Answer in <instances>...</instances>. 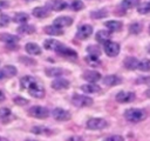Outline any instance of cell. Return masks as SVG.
I'll list each match as a JSON object with an SVG mask.
<instances>
[{
  "mask_svg": "<svg viewBox=\"0 0 150 141\" xmlns=\"http://www.w3.org/2000/svg\"><path fill=\"white\" fill-rule=\"evenodd\" d=\"M20 87H21V89H26L29 93V95L33 96V98L41 99V98L45 96V88H43V86L34 76L26 75V76L21 78Z\"/></svg>",
  "mask_w": 150,
  "mask_h": 141,
  "instance_id": "cell-1",
  "label": "cell"
},
{
  "mask_svg": "<svg viewBox=\"0 0 150 141\" xmlns=\"http://www.w3.org/2000/svg\"><path fill=\"white\" fill-rule=\"evenodd\" d=\"M148 116V113L142 109V108H128L124 112V118L127 121L132 122V123H137L143 121L145 118Z\"/></svg>",
  "mask_w": 150,
  "mask_h": 141,
  "instance_id": "cell-2",
  "label": "cell"
},
{
  "mask_svg": "<svg viewBox=\"0 0 150 141\" xmlns=\"http://www.w3.org/2000/svg\"><path fill=\"white\" fill-rule=\"evenodd\" d=\"M71 102L73 105H75L76 107H89L93 105V99L89 98V96H86V95H81V94H74L71 96Z\"/></svg>",
  "mask_w": 150,
  "mask_h": 141,
  "instance_id": "cell-3",
  "label": "cell"
},
{
  "mask_svg": "<svg viewBox=\"0 0 150 141\" xmlns=\"http://www.w3.org/2000/svg\"><path fill=\"white\" fill-rule=\"evenodd\" d=\"M108 126L107 120L102 119V118H91L87 121V128L91 129V130H100V129H104Z\"/></svg>",
  "mask_w": 150,
  "mask_h": 141,
  "instance_id": "cell-4",
  "label": "cell"
},
{
  "mask_svg": "<svg viewBox=\"0 0 150 141\" xmlns=\"http://www.w3.org/2000/svg\"><path fill=\"white\" fill-rule=\"evenodd\" d=\"M103 48H104V53L110 58L117 56L118 53H120V49H121V47L117 42H114V41H110V40H108L107 42L103 43Z\"/></svg>",
  "mask_w": 150,
  "mask_h": 141,
  "instance_id": "cell-5",
  "label": "cell"
},
{
  "mask_svg": "<svg viewBox=\"0 0 150 141\" xmlns=\"http://www.w3.org/2000/svg\"><path fill=\"white\" fill-rule=\"evenodd\" d=\"M28 114L33 118L45 119V118H48L49 110H48V108H46L43 106H33L28 109Z\"/></svg>",
  "mask_w": 150,
  "mask_h": 141,
  "instance_id": "cell-6",
  "label": "cell"
},
{
  "mask_svg": "<svg viewBox=\"0 0 150 141\" xmlns=\"http://www.w3.org/2000/svg\"><path fill=\"white\" fill-rule=\"evenodd\" d=\"M136 98V94L134 92H125V90H121L116 94L115 99L117 102L120 103H129V102H132Z\"/></svg>",
  "mask_w": 150,
  "mask_h": 141,
  "instance_id": "cell-7",
  "label": "cell"
},
{
  "mask_svg": "<svg viewBox=\"0 0 150 141\" xmlns=\"http://www.w3.org/2000/svg\"><path fill=\"white\" fill-rule=\"evenodd\" d=\"M52 115L57 121H68L70 119V113L66 109H62L60 107H56L52 110Z\"/></svg>",
  "mask_w": 150,
  "mask_h": 141,
  "instance_id": "cell-8",
  "label": "cell"
},
{
  "mask_svg": "<svg viewBox=\"0 0 150 141\" xmlns=\"http://www.w3.org/2000/svg\"><path fill=\"white\" fill-rule=\"evenodd\" d=\"M46 6H47L48 9L59 12V11L66 9L68 5H67V2H66L64 0H49V1H47Z\"/></svg>",
  "mask_w": 150,
  "mask_h": 141,
  "instance_id": "cell-9",
  "label": "cell"
},
{
  "mask_svg": "<svg viewBox=\"0 0 150 141\" xmlns=\"http://www.w3.org/2000/svg\"><path fill=\"white\" fill-rule=\"evenodd\" d=\"M91 33H93V27L90 25H88V24H84V25H81L77 28L76 35H77L79 39L84 40V39H88L91 35Z\"/></svg>",
  "mask_w": 150,
  "mask_h": 141,
  "instance_id": "cell-10",
  "label": "cell"
},
{
  "mask_svg": "<svg viewBox=\"0 0 150 141\" xmlns=\"http://www.w3.org/2000/svg\"><path fill=\"white\" fill-rule=\"evenodd\" d=\"M43 46H45V48L46 49H49V51H55L56 53L64 46L62 42H60V41H57V40H54V39H48V40H46L45 41V43H43Z\"/></svg>",
  "mask_w": 150,
  "mask_h": 141,
  "instance_id": "cell-11",
  "label": "cell"
},
{
  "mask_svg": "<svg viewBox=\"0 0 150 141\" xmlns=\"http://www.w3.org/2000/svg\"><path fill=\"white\" fill-rule=\"evenodd\" d=\"M82 78L86 80V81H89L91 83H95L96 81L101 80V74L96 70H86L83 74H82Z\"/></svg>",
  "mask_w": 150,
  "mask_h": 141,
  "instance_id": "cell-12",
  "label": "cell"
},
{
  "mask_svg": "<svg viewBox=\"0 0 150 141\" xmlns=\"http://www.w3.org/2000/svg\"><path fill=\"white\" fill-rule=\"evenodd\" d=\"M102 82L105 85V86H109V87H112V86H117L120 83H122V79L117 75H107L103 78Z\"/></svg>",
  "mask_w": 150,
  "mask_h": 141,
  "instance_id": "cell-13",
  "label": "cell"
},
{
  "mask_svg": "<svg viewBox=\"0 0 150 141\" xmlns=\"http://www.w3.org/2000/svg\"><path fill=\"white\" fill-rule=\"evenodd\" d=\"M69 81L66 80V79H55L53 82H52V88L56 89V90H62V89H66L69 87Z\"/></svg>",
  "mask_w": 150,
  "mask_h": 141,
  "instance_id": "cell-14",
  "label": "cell"
},
{
  "mask_svg": "<svg viewBox=\"0 0 150 141\" xmlns=\"http://www.w3.org/2000/svg\"><path fill=\"white\" fill-rule=\"evenodd\" d=\"M73 24V19L69 18V16H59L54 20V25L62 28V27H67V26H70Z\"/></svg>",
  "mask_w": 150,
  "mask_h": 141,
  "instance_id": "cell-15",
  "label": "cell"
},
{
  "mask_svg": "<svg viewBox=\"0 0 150 141\" xmlns=\"http://www.w3.org/2000/svg\"><path fill=\"white\" fill-rule=\"evenodd\" d=\"M57 53H59L61 56H64V58H67V59H76V58H77V53H76L74 49H70V48H68V47H66V46H63Z\"/></svg>",
  "mask_w": 150,
  "mask_h": 141,
  "instance_id": "cell-16",
  "label": "cell"
},
{
  "mask_svg": "<svg viewBox=\"0 0 150 141\" xmlns=\"http://www.w3.org/2000/svg\"><path fill=\"white\" fill-rule=\"evenodd\" d=\"M0 40L4 41L5 43H8V45H15L18 41H19V38L16 35H13V34H8V33H2L0 35Z\"/></svg>",
  "mask_w": 150,
  "mask_h": 141,
  "instance_id": "cell-17",
  "label": "cell"
},
{
  "mask_svg": "<svg viewBox=\"0 0 150 141\" xmlns=\"http://www.w3.org/2000/svg\"><path fill=\"white\" fill-rule=\"evenodd\" d=\"M25 49L30 55H40L41 54V48L36 43H34V42H28L25 46Z\"/></svg>",
  "mask_w": 150,
  "mask_h": 141,
  "instance_id": "cell-18",
  "label": "cell"
},
{
  "mask_svg": "<svg viewBox=\"0 0 150 141\" xmlns=\"http://www.w3.org/2000/svg\"><path fill=\"white\" fill-rule=\"evenodd\" d=\"M81 89L84 92V93H88V94H93V93H98L101 90V87L97 86L96 83H87V85H82L81 86Z\"/></svg>",
  "mask_w": 150,
  "mask_h": 141,
  "instance_id": "cell-19",
  "label": "cell"
},
{
  "mask_svg": "<svg viewBox=\"0 0 150 141\" xmlns=\"http://www.w3.org/2000/svg\"><path fill=\"white\" fill-rule=\"evenodd\" d=\"M111 36V33L110 31H104V29H101L96 33V40L100 42V43H104L107 42Z\"/></svg>",
  "mask_w": 150,
  "mask_h": 141,
  "instance_id": "cell-20",
  "label": "cell"
},
{
  "mask_svg": "<svg viewBox=\"0 0 150 141\" xmlns=\"http://www.w3.org/2000/svg\"><path fill=\"white\" fill-rule=\"evenodd\" d=\"M138 66V60L134 56H128L124 59V67L127 69H130V70H134L136 69Z\"/></svg>",
  "mask_w": 150,
  "mask_h": 141,
  "instance_id": "cell-21",
  "label": "cell"
},
{
  "mask_svg": "<svg viewBox=\"0 0 150 141\" xmlns=\"http://www.w3.org/2000/svg\"><path fill=\"white\" fill-rule=\"evenodd\" d=\"M45 73H46L47 76H52V78H55L56 76L57 78V76L64 74L66 72H64V69L59 68V67H50V68H46Z\"/></svg>",
  "mask_w": 150,
  "mask_h": 141,
  "instance_id": "cell-22",
  "label": "cell"
},
{
  "mask_svg": "<svg viewBox=\"0 0 150 141\" xmlns=\"http://www.w3.org/2000/svg\"><path fill=\"white\" fill-rule=\"evenodd\" d=\"M11 115H12V112H11L9 108H7V107L0 108V122H1V123H7V122H9Z\"/></svg>",
  "mask_w": 150,
  "mask_h": 141,
  "instance_id": "cell-23",
  "label": "cell"
},
{
  "mask_svg": "<svg viewBox=\"0 0 150 141\" xmlns=\"http://www.w3.org/2000/svg\"><path fill=\"white\" fill-rule=\"evenodd\" d=\"M104 25L110 32H117V31H121V28H122V22L117 21V20H109Z\"/></svg>",
  "mask_w": 150,
  "mask_h": 141,
  "instance_id": "cell-24",
  "label": "cell"
},
{
  "mask_svg": "<svg viewBox=\"0 0 150 141\" xmlns=\"http://www.w3.org/2000/svg\"><path fill=\"white\" fill-rule=\"evenodd\" d=\"M30 132L36 134V135H49V134H52V130L48 127H45V126H34V127H32Z\"/></svg>",
  "mask_w": 150,
  "mask_h": 141,
  "instance_id": "cell-25",
  "label": "cell"
},
{
  "mask_svg": "<svg viewBox=\"0 0 150 141\" xmlns=\"http://www.w3.org/2000/svg\"><path fill=\"white\" fill-rule=\"evenodd\" d=\"M18 33L20 34H33L35 32V27L33 25H28V24H22L21 26L18 27Z\"/></svg>",
  "mask_w": 150,
  "mask_h": 141,
  "instance_id": "cell-26",
  "label": "cell"
},
{
  "mask_svg": "<svg viewBox=\"0 0 150 141\" xmlns=\"http://www.w3.org/2000/svg\"><path fill=\"white\" fill-rule=\"evenodd\" d=\"M33 15L36 18H46L49 15V9L47 7H43V6L36 7L33 9Z\"/></svg>",
  "mask_w": 150,
  "mask_h": 141,
  "instance_id": "cell-27",
  "label": "cell"
},
{
  "mask_svg": "<svg viewBox=\"0 0 150 141\" xmlns=\"http://www.w3.org/2000/svg\"><path fill=\"white\" fill-rule=\"evenodd\" d=\"M45 32H46L47 34H49V35H56V36L63 34L62 28H60V27H57V26H55V25H50V26L45 27Z\"/></svg>",
  "mask_w": 150,
  "mask_h": 141,
  "instance_id": "cell-28",
  "label": "cell"
},
{
  "mask_svg": "<svg viewBox=\"0 0 150 141\" xmlns=\"http://www.w3.org/2000/svg\"><path fill=\"white\" fill-rule=\"evenodd\" d=\"M2 72H4V74H5V76H7V78H13V76H15L16 75V68L14 67V66H12V65H7V66H5L4 68H2Z\"/></svg>",
  "mask_w": 150,
  "mask_h": 141,
  "instance_id": "cell-29",
  "label": "cell"
},
{
  "mask_svg": "<svg viewBox=\"0 0 150 141\" xmlns=\"http://www.w3.org/2000/svg\"><path fill=\"white\" fill-rule=\"evenodd\" d=\"M28 20V14L26 13H15L14 18H13V21L16 22V24H25L26 21Z\"/></svg>",
  "mask_w": 150,
  "mask_h": 141,
  "instance_id": "cell-30",
  "label": "cell"
},
{
  "mask_svg": "<svg viewBox=\"0 0 150 141\" xmlns=\"http://www.w3.org/2000/svg\"><path fill=\"white\" fill-rule=\"evenodd\" d=\"M139 1L141 0H123L122 4H121V6L123 8H125V9H129V8H134V7L138 6L139 5Z\"/></svg>",
  "mask_w": 150,
  "mask_h": 141,
  "instance_id": "cell-31",
  "label": "cell"
},
{
  "mask_svg": "<svg viewBox=\"0 0 150 141\" xmlns=\"http://www.w3.org/2000/svg\"><path fill=\"white\" fill-rule=\"evenodd\" d=\"M138 69L143 70V72H148L150 70V59H143L141 61H138Z\"/></svg>",
  "mask_w": 150,
  "mask_h": 141,
  "instance_id": "cell-32",
  "label": "cell"
},
{
  "mask_svg": "<svg viewBox=\"0 0 150 141\" xmlns=\"http://www.w3.org/2000/svg\"><path fill=\"white\" fill-rule=\"evenodd\" d=\"M87 52L89 53V55H93V56H96V58H98L100 54H101V49H100L98 46H96V45H90V46H88V47H87Z\"/></svg>",
  "mask_w": 150,
  "mask_h": 141,
  "instance_id": "cell-33",
  "label": "cell"
},
{
  "mask_svg": "<svg viewBox=\"0 0 150 141\" xmlns=\"http://www.w3.org/2000/svg\"><path fill=\"white\" fill-rule=\"evenodd\" d=\"M142 25L141 24H138V22H134V24H131L130 25V27H129V32L131 33V34H139L141 32H142Z\"/></svg>",
  "mask_w": 150,
  "mask_h": 141,
  "instance_id": "cell-34",
  "label": "cell"
},
{
  "mask_svg": "<svg viewBox=\"0 0 150 141\" xmlns=\"http://www.w3.org/2000/svg\"><path fill=\"white\" fill-rule=\"evenodd\" d=\"M107 14H108L107 9H100V11H94V12H91V18H94V19H102V18L107 16Z\"/></svg>",
  "mask_w": 150,
  "mask_h": 141,
  "instance_id": "cell-35",
  "label": "cell"
},
{
  "mask_svg": "<svg viewBox=\"0 0 150 141\" xmlns=\"http://www.w3.org/2000/svg\"><path fill=\"white\" fill-rule=\"evenodd\" d=\"M137 11H138V13H141V14L150 13V2H144V4L139 5V6L137 7Z\"/></svg>",
  "mask_w": 150,
  "mask_h": 141,
  "instance_id": "cell-36",
  "label": "cell"
},
{
  "mask_svg": "<svg viewBox=\"0 0 150 141\" xmlns=\"http://www.w3.org/2000/svg\"><path fill=\"white\" fill-rule=\"evenodd\" d=\"M71 9L73 11H81V9H83V7H84V5H83V2L82 1H80V0H74V1H71Z\"/></svg>",
  "mask_w": 150,
  "mask_h": 141,
  "instance_id": "cell-37",
  "label": "cell"
},
{
  "mask_svg": "<svg viewBox=\"0 0 150 141\" xmlns=\"http://www.w3.org/2000/svg\"><path fill=\"white\" fill-rule=\"evenodd\" d=\"M86 61H87L88 65H90V66H100V60H98L96 56L88 55V56L86 58Z\"/></svg>",
  "mask_w": 150,
  "mask_h": 141,
  "instance_id": "cell-38",
  "label": "cell"
},
{
  "mask_svg": "<svg viewBox=\"0 0 150 141\" xmlns=\"http://www.w3.org/2000/svg\"><path fill=\"white\" fill-rule=\"evenodd\" d=\"M9 22V16L7 14H0V27L7 26Z\"/></svg>",
  "mask_w": 150,
  "mask_h": 141,
  "instance_id": "cell-39",
  "label": "cell"
},
{
  "mask_svg": "<svg viewBox=\"0 0 150 141\" xmlns=\"http://www.w3.org/2000/svg\"><path fill=\"white\" fill-rule=\"evenodd\" d=\"M14 103L19 105V106H25V105L28 103V100H26L25 98H21V96H15L14 98Z\"/></svg>",
  "mask_w": 150,
  "mask_h": 141,
  "instance_id": "cell-40",
  "label": "cell"
},
{
  "mask_svg": "<svg viewBox=\"0 0 150 141\" xmlns=\"http://www.w3.org/2000/svg\"><path fill=\"white\" fill-rule=\"evenodd\" d=\"M136 83H150V76H141L135 80Z\"/></svg>",
  "mask_w": 150,
  "mask_h": 141,
  "instance_id": "cell-41",
  "label": "cell"
},
{
  "mask_svg": "<svg viewBox=\"0 0 150 141\" xmlns=\"http://www.w3.org/2000/svg\"><path fill=\"white\" fill-rule=\"evenodd\" d=\"M103 141H124V137L121 136V135H112V136L107 137V139L103 140Z\"/></svg>",
  "mask_w": 150,
  "mask_h": 141,
  "instance_id": "cell-42",
  "label": "cell"
},
{
  "mask_svg": "<svg viewBox=\"0 0 150 141\" xmlns=\"http://www.w3.org/2000/svg\"><path fill=\"white\" fill-rule=\"evenodd\" d=\"M8 6H9V2H8V1H5V0H1V1H0V11L7 8Z\"/></svg>",
  "mask_w": 150,
  "mask_h": 141,
  "instance_id": "cell-43",
  "label": "cell"
},
{
  "mask_svg": "<svg viewBox=\"0 0 150 141\" xmlns=\"http://www.w3.org/2000/svg\"><path fill=\"white\" fill-rule=\"evenodd\" d=\"M67 141H83V139L81 136H70L67 139Z\"/></svg>",
  "mask_w": 150,
  "mask_h": 141,
  "instance_id": "cell-44",
  "label": "cell"
},
{
  "mask_svg": "<svg viewBox=\"0 0 150 141\" xmlns=\"http://www.w3.org/2000/svg\"><path fill=\"white\" fill-rule=\"evenodd\" d=\"M5 100V94H4V92L0 89V101H4Z\"/></svg>",
  "mask_w": 150,
  "mask_h": 141,
  "instance_id": "cell-45",
  "label": "cell"
},
{
  "mask_svg": "<svg viewBox=\"0 0 150 141\" xmlns=\"http://www.w3.org/2000/svg\"><path fill=\"white\" fill-rule=\"evenodd\" d=\"M5 78V74H4V72L2 70H0V80H2Z\"/></svg>",
  "mask_w": 150,
  "mask_h": 141,
  "instance_id": "cell-46",
  "label": "cell"
},
{
  "mask_svg": "<svg viewBox=\"0 0 150 141\" xmlns=\"http://www.w3.org/2000/svg\"><path fill=\"white\" fill-rule=\"evenodd\" d=\"M145 95H146L148 98H150V88H149V89H148V90L145 92Z\"/></svg>",
  "mask_w": 150,
  "mask_h": 141,
  "instance_id": "cell-47",
  "label": "cell"
},
{
  "mask_svg": "<svg viewBox=\"0 0 150 141\" xmlns=\"http://www.w3.org/2000/svg\"><path fill=\"white\" fill-rule=\"evenodd\" d=\"M0 141H8L6 137H2V136H0Z\"/></svg>",
  "mask_w": 150,
  "mask_h": 141,
  "instance_id": "cell-48",
  "label": "cell"
},
{
  "mask_svg": "<svg viewBox=\"0 0 150 141\" xmlns=\"http://www.w3.org/2000/svg\"><path fill=\"white\" fill-rule=\"evenodd\" d=\"M146 51H148V53H149V54H150V45H149V46H148V47H146Z\"/></svg>",
  "mask_w": 150,
  "mask_h": 141,
  "instance_id": "cell-49",
  "label": "cell"
},
{
  "mask_svg": "<svg viewBox=\"0 0 150 141\" xmlns=\"http://www.w3.org/2000/svg\"><path fill=\"white\" fill-rule=\"evenodd\" d=\"M26 141H38V140H32V139H27Z\"/></svg>",
  "mask_w": 150,
  "mask_h": 141,
  "instance_id": "cell-50",
  "label": "cell"
},
{
  "mask_svg": "<svg viewBox=\"0 0 150 141\" xmlns=\"http://www.w3.org/2000/svg\"><path fill=\"white\" fill-rule=\"evenodd\" d=\"M25 1H34V0H25Z\"/></svg>",
  "mask_w": 150,
  "mask_h": 141,
  "instance_id": "cell-51",
  "label": "cell"
},
{
  "mask_svg": "<svg viewBox=\"0 0 150 141\" xmlns=\"http://www.w3.org/2000/svg\"><path fill=\"white\" fill-rule=\"evenodd\" d=\"M149 33H150V26H149Z\"/></svg>",
  "mask_w": 150,
  "mask_h": 141,
  "instance_id": "cell-52",
  "label": "cell"
}]
</instances>
